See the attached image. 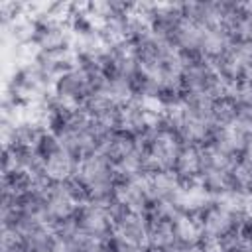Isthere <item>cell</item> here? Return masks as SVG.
Returning a JSON list of instances; mask_svg holds the SVG:
<instances>
[{
  "mask_svg": "<svg viewBox=\"0 0 252 252\" xmlns=\"http://www.w3.org/2000/svg\"><path fill=\"white\" fill-rule=\"evenodd\" d=\"M203 169H205L203 148L193 146V144H183V148L175 159V165H173L175 177L181 183H195V181H199Z\"/></svg>",
  "mask_w": 252,
  "mask_h": 252,
  "instance_id": "11",
  "label": "cell"
},
{
  "mask_svg": "<svg viewBox=\"0 0 252 252\" xmlns=\"http://www.w3.org/2000/svg\"><path fill=\"white\" fill-rule=\"evenodd\" d=\"M246 142H248V136L244 132H240L234 124H230V126L215 128L213 136L209 138V142L205 146L220 152L222 156H226L232 161H238V158L242 156V152L246 148Z\"/></svg>",
  "mask_w": 252,
  "mask_h": 252,
  "instance_id": "10",
  "label": "cell"
},
{
  "mask_svg": "<svg viewBox=\"0 0 252 252\" xmlns=\"http://www.w3.org/2000/svg\"><path fill=\"white\" fill-rule=\"evenodd\" d=\"M191 252H230V244L222 240H203Z\"/></svg>",
  "mask_w": 252,
  "mask_h": 252,
  "instance_id": "20",
  "label": "cell"
},
{
  "mask_svg": "<svg viewBox=\"0 0 252 252\" xmlns=\"http://www.w3.org/2000/svg\"><path fill=\"white\" fill-rule=\"evenodd\" d=\"M232 43V35L228 33V30L224 26H211V28H203V35H201V55L203 59L217 63L220 57L226 55V51L230 49Z\"/></svg>",
  "mask_w": 252,
  "mask_h": 252,
  "instance_id": "12",
  "label": "cell"
},
{
  "mask_svg": "<svg viewBox=\"0 0 252 252\" xmlns=\"http://www.w3.org/2000/svg\"><path fill=\"white\" fill-rule=\"evenodd\" d=\"M79 163H81V159L61 144L51 156H47L41 161V167H43L45 177L51 183H63L77 175Z\"/></svg>",
  "mask_w": 252,
  "mask_h": 252,
  "instance_id": "9",
  "label": "cell"
},
{
  "mask_svg": "<svg viewBox=\"0 0 252 252\" xmlns=\"http://www.w3.org/2000/svg\"><path fill=\"white\" fill-rule=\"evenodd\" d=\"M96 77L93 71H89L87 67L75 63L73 67H69L67 71H63L51 85V94L53 98H57L59 102L73 106V108H81V104L87 100V96L93 93Z\"/></svg>",
  "mask_w": 252,
  "mask_h": 252,
  "instance_id": "4",
  "label": "cell"
},
{
  "mask_svg": "<svg viewBox=\"0 0 252 252\" xmlns=\"http://www.w3.org/2000/svg\"><path fill=\"white\" fill-rule=\"evenodd\" d=\"M244 217H246V211H238L219 199H213L197 215L203 230V240L228 242L232 238H238V226Z\"/></svg>",
  "mask_w": 252,
  "mask_h": 252,
  "instance_id": "2",
  "label": "cell"
},
{
  "mask_svg": "<svg viewBox=\"0 0 252 252\" xmlns=\"http://www.w3.org/2000/svg\"><path fill=\"white\" fill-rule=\"evenodd\" d=\"M179 189H181V181L175 177L173 171L148 173V191L152 203H175Z\"/></svg>",
  "mask_w": 252,
  "mask_h": 252,
  "instance_id": "14",
  "label": "cell"
},
{
  "mask_svg": "<svg viewBox=\"0 0 252 252\" xmlns=\"http://www.w3.org/2000/svg\"><path fill=\"white\" fill-rule=\"evenodd\" d=\"M234 126L240 132H244L248 138H252V106H238Z\"/></svg>",
  "mask_w": 252,
  "mask_h": 252,
  "instance_id": "18",
  "label": "cell"
},
{
  "mask_svg": "<svg viewBox=\"0 0 252 252\" xmlns=\"http://www.w3.org/2000/svg\"><path fill=\"white\" fill-rule=\"evenodd\" d=\"M144 161H146V173L156 171H173L175 159L183 148V142L177 134L158 128L156 132L138 138Z\"/></svg>",
  "mask_w": 252,
  "mask_h": 252,
  "instance_id": "3",
  "label": "cell"
},
{
  "mask_svg": "<svg viewBox=\"0 0 252 252\" xmlns=\"http://www.w3.org/2000/svg\"><path fill=\"white\" fill-rule=\"evenodd\" d=\"M140 150V142L136 136H132L130 132L126 130H114L112 134H108L104 140H102V146H100V154H104L112 163H118L120 159L132 156L134 152Z\"/></svg>",
  "mask_w": 252,
  "mask_h": 252,
  "instance_id": "13",
  "label": "cell"
},
{
  "mask_svg": "<svg viewBox=\"0 0 252 252\" xmlns=\"http://www.w3.org/2000/svg\"><path fill=\"white\" fill-rule=\"evenodd\" d=\"M112 201L124 211L148 215L152 207V197L148 191V173L138 177H118Z\"/></svg>",
  "mask_w": 252,
  "mask_h": 252,
  "instance_id": "6",
  "label": "cell"
},
{
  "mask_svg": "<svg viewBox=\"0 0 252 252\" xmlns=\"http://www.w3.org/2000/svg\"><path fill=\"white\" fill-rule=\"evenodd\" d=\"M224 94L236 104V106H252V73L242 77L238 83L228 85Z\"/></svg>",
  "mask_w": 252,
  "mask_h": 252,
  "instance_id": "17",
  "label": "cell"
},
{
  "mask_svg": "<svg viewBox=\"0 0 252 252\" xmlns=\"http://www.w3.org/2000/svg\"><path fill=\"white\" fill-rule=\"evenodd\" d=\"M77 228L96 240H106L114 232V217L108 205L96 203H83L75 215Z\"/></svg>",
  "mask_w": 252,
  "mask_h": 252,
  "instance_id": "7",
  "label": "cell"
},
{
  "mask_svg": "<svg viewBox=\"0 0 252 252\" xmlns=\"http://www.w3.org/2000/svg\"><path fill=\"white\" fill-rule=\"evenodd\" d=\"M104 248H106V252H146V248H140V246H134L130 242H124L114 234L104 240Z\"/></svg>",
  "mask_w": 252,
  "mask_h": 252,
  "instance_id": "19",
  "label": "cell"
},
{
  "mask_svg": "<svg viewBox=\"0 0 252 252\" xmlns=\"http://www.w3.org/2000/svg\"><path fill=\"white\" fill-rule=\"evenodd\" d=\"M75 177L87 191V203L108 205L112 201L118 173L114 169V163L104 154L96 152L83 158Z\"/></svg>",
  "mask_w": 252,
  "mask_h": 252,
  "instance_id": "1",
  "label": "cell"
},
{
  "mask_svg": "<svg viewBox=\"0 0 252 252\" xmlns=\"http://www.w3.org/2000/svg\"><path fill=\"white\" fill-rule=\"evenodd\" d=\"M173 232H175L177 246L185 250H193L203 242V230H201V222L197 215L179 213L173 219Z\"/></svg>",
  "mask_w": 252,
  "mask_h": 252,
  "instance_id": "15",
  "label": "cell"
},
{
  "mask_svg": "<svg viewBox=\"0 0 252 252\" xmlns=\"http://www.w3.org/2000/svg\"><path fill=\"white\" fill-rule=\"evenodd\" d=\"M148 228H150V220L148 215H140V213H130V211H122L116 219H114V236H118L124 242H130L134 246L146 248L148 242Z\"/></svg>",
  "mask_w": 252,
  "mask_h": 252,
  "instance_id": "8",
  "label": "cell"
},
{
  "mask_svg": "<svg viewBox=\"0 0 252 252\" xmlns=\"http://www.w3.org/2000/svg\"><path fill=\"white\" fill-rule=\"evenodd\" d=\"M148 242L146 250H167L171 246H177L175 232H173V220L167 219H148Z\"/></svg>",
  "mask_w": 252,
  "mask_h": 252,
  "instance_id": "16",
  "label": "cell"
},
{
  "mask_svg": "<svg viewBox=\"0 0 252 252\" xmlns=\"http://www.w3.org/2000/svg\"><path fill=\"white\" fill-rule=\"evenodd\" d=\"M238 161H242V163H246V165H252V138H248L246 148H244L242 156L238 158Z\"/></svg>",
  "mask_w": 252,
  "mask_h": 252,
  "instance_id": "21",
  "label": "cell"
},
{
  "mask_svg": "<svg viewBox=\"0 0 252 252\" xmlns=\"http://www.w3.org/2000/svg\"><path fill=\"white\" fill-rule=\"evenodd\" d=\"M181 91H183V96H195V94L222 96L226 91V85L219 77L215 65L201 57L183 65Z\"/></svg>",
  "mask_w": 252,
  "mask_h": 252,
  "instance_id": "5",
  "label": "cell"
}]
</instances>
